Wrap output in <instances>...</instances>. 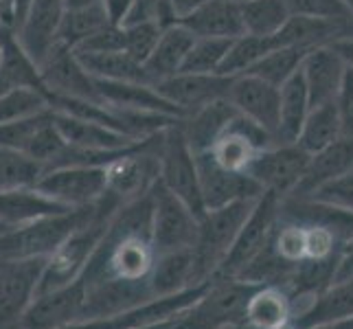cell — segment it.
Masks as SVG:
<instances>
[{
	"label": "cell",
	"mask_w": 353,
	"mask_h": 329,
	"mask_svg": "<svg viewBox=\"0 0 353 329\" xmlns=\"http://www.w3.org/2000/svg\"><path fill=\"white\" fill-rule=\"evenodd\" d=\"M119 206H123V202L105 191V196L97 204V213L92 215L90 222L77 228L75 233H70L62 246L46 257L38 283V295L68 286L83 275V268L90 261L97 243H99L101 235L105 233V226L110 222V217L117 213Z\"/></svg>",
	"instance_id": "cell-1"
},
{
	"label": "cell",
	"mask_w": 353,
	"mask_h": 329,
	"mask_svg": "<svg viewBox=\"0 0 353 329\" xmlns=\"http://www.w3.org/2000/svg\"><path fill=\"white\" fill-rule=\"evenodd\" d=\"M97 204L79 206L66 213L40 217L35 222L9 228L0 235V259L3 261H22V259H46L53 255L70 233H75L97 213Z\"/></svg>",
	"instance_id": "cell-2"
},
{
	"label": "cell",
	"mask_w": 353,
	"mask_h": 329,
	"mask_svg": "<svg viewBox=\"0 0 353 329\" xmlns=\"http://www.w3.org/2000/svg\"><path fill=\"white\" fill-rule=\"evenodd\" d=\"M259 200V198H257ZM257 200H235L220 209L206 211L198 222V237L193 243V283L211 281V277L222 266L230 246L250 215Z\"/></svg>",
	"instance_id": "cell-3"
},
{
	"label": "cell",
	"mask_w": 353,
	"mask_h": 329,
	"mask_svg": "<svg viewBox=\"0 0 353 329\" xmlns=\"http://www.w3.org/2000/svg\"><path fill=\"white\" fill-rule=\"evenodd\" d=\"M263 286L239 281L235 277H213L204 295L182 310L172 329H226L246 321L250 297Z\"/></svg>",
	"instance_id": "cell-4"
},
{
	"label": "cell",
	"mask_w": 353,
	"mask_h": 329,
	"mask_svg": "<svg viewBox=\"0 0 353 329\" xmlns=\"http://www.w3.org/2000/svg\"><path fill=\"white\" fill-rule=\"evenodd\" d=\"M158 182L172 191L176 198H180L198 219L206 213L200 191V178H198V163L196 152L187 143L185 130H182V119L169 126L161 134L158 143Z\"/></svg>",
	"instance_id": "cell-5"
},
{
	"label": "cell",
	"mask_w": 353,
	"mask_h": 329,
	"mask_svg": "<svg viewBox=\"0 0 353 329\" xmlns=\"http://www.w3.org/2000/svg\"><path fill=\"white\" fill-rule=\"evenodd\" d=\"M152 198V246L156 255L174 252L182 248H193L198 237V222L193 211L167 191L161 182H156L150 191Z\"/></svg>",
	"instance_id": "cell-6"
},
{
	"label": "cell",
	"mask_w": 353,
	"mask_h": 329,
	"mask_svg": "<svg viewBox=\"0 0 353 329\" xmlns=\"http://www.w3.org/2000/svg\"><path fill=\"white\" fill-rule=\"evenodd\" d=\"M279 206H281V198L270 191L261 193V198L254 202L250 215L246 217L233 246L213 277H237L241 268H246L257 257L259 250L270 241L279 224Z\"/></svg>",
	"instance_id": "cell-7"
},
{
	"label": "cell",
	"mask_w": 353,
	"mask_h": 329,
	"mask_svg": "<svg viewBox=\"0 0 353 329\" xmlns=\"http://www.w3.org/2000/svg\"><path fill=\"white\" fill-rule=\"evenodd\" d=\"M310 158L312 156L303 152L296 143L272 145V148L257 152L243 174H248L263 191H270L283 200L305 176Z\"/></svg>",
	"instance_id": "cell-8"
},
{
	"label": "cell",
	"mask_w": 353,
	"mask_h": 329,
	"mask_svg": "<svg viewBox=\"0 0 353 329\" xmlns=\"http://www.w3.org/2000/svg\"><path fill=\"white\" fill-rule=\"evenodd\" d=\"M209 283L211 281L200 283V286L189 288V290H182V292H178V295L152 299L148 303H143V306H137V308L112 314V316H101V319L70 323L62 329H139V327H148V325L161 323V321H169V319H174V316H178L182 310L193 306V303H196L206 292Z\"/></svg>",
	"instance_id": "cell-9"
},
{
	"label": "cell",
	"mask_w": 353,
	"mask_h": 329,
	"mask_svg": "<svg viewBox=\"0 0 353 329\" xmlns=\"http://www.w3.org/2000/svg\"><path fill=\"white\" fill-rule=\"evenodd\" d=\"M35 189L64 204L66 209H79L99 202L108 191L105 167H59L48 169L35 182Z\"/></svg>",
	"instance_id": "cell-10"
},
{
	"label": "cell",
	"mask_w": 353,
	"mask_h": 329,
	"mask_svg": "<svg viewBox=\"0 0 353 329\" xmlns=\"http://www.w3.org/2000/svg\"><path fill=\"white\" fill-rule=\"evenodd\" d=\"M38 66L48 92V103L51 97H72L103 103L97 90V79L81 66L79 57L70 48L55 44Z\"/></svg>",
	"instance_id": "cell-11"
},
{
	"label": "cell",
	"mask_w": 353,
	"mask_h": 329,
	"mask_svg": "<svg viewBox=\"0 0 353 329\" xmlns=\"http://www.w3.org/2000/svg\"><path fill=\"white\" fill-rule=\"evenodd\" d=\"M46 259L5 261L0 266V329H18L29 310Z\"/></svg>",
	"instance_id": "cell-12"
},
{
	"label": "cell",
	"mask_w": 353,
	"mask_h": 329,
	"mask_svg": "<svg viewBox=\"0 0 353 329\" xmlns=\"http://www.w3.org/2000/svg\"><path fill=\"white\" fill-rule=\"evenodd\" d=\"M83 303H86V286L79 277L68 286L35 297L18 329H62L81 321Z\"/></svg>",
	"instance_id": "cell-13"
},
{
	"label": "cell",
	"mask_w": 353,
	"mask_h": 329,
	"mask_svg": "<svg viewBox=\"0 0 353 329\" xmlns=\"http://www.w3.org/2000/svg\"><path fill=\"white\" fill-rule=\"evenodd\" d=\"M198 163V178H200V191L204 209H220L224 204H230L235 200H257L261 198L263 189L254 182L248 174L228 172L220 167L209 152L196 154Z\"/></svg>",
	"instance_id": "cell-14"
},
{
	"label": "cell",
	"mask_w": 353,
	"mask_h": 329,
	"mask_svg": "<svg viewBox=\"0 0 353 329\" xmlns=\"http://www.w3.org/2000/svg\"><path fill=\"white\" fill-rule=\"evenodd\" d=\"M230 81L233 77L220 75H193V72H178V75L154 83V88L161 92L169 103H174L182 117L204 108L206 103L217 99H228Z\"/></svg>",
	"instance_id": "cell-15"
},
{
	"label": "cell",
	"mask_w": 353,
	"mask_h": 329,
	"mask_svg": "<svg viewBox=\"0 0 353 329\" xmlns=\"http://www.w3.org/2000/svg\"><path fill=\"white\" fill-rule=\"evenodd\" d=\"M64 14L66 0H31L27 11H24L16 35L38 64L57 44V31Z\"/></svg>",
	"instance_id": "cell-16"
},
{
	"label": "cell",
	"mask_w": 353,
	"mask_h": 329,
	"mask_svg": "<svg viewBox=\"0 0 353 329\" xmlns=\"http://www.w3.org/2000/svg\"><path fill=\"white\" fill-rule=\"evenodd\" d=\"M301 77L305 81L310 106H323L336 99L347 75V64L332 44L310 48L301 62Z\"/></svg>",
	"instance_id": "cell-17"
},
{
	"label": "cell",
	"mask_w": 353,
	"mask_h": 329,
	"mask_svg": "<svg viewBox=\"0 0 353 329\" xmlns=\"http://www.w3.org/2000/svg\"><path fill=\"white\" fill-rule=\"evenodd\" d=\"M228 101L235 110L257 126L268 130L274 139L279 119V88L254 75H237L230 81Z\"/></svg>",
	"instance_id": "cell-18"
},
{
	"label": "cell",
	"mask_w": 353,
	"mask_h": 329,
	"mask_svg": "<svg viewBox=\"0 0 353 329\" xmlns=\"http://www.w3.org/2000/svg\"><path fill=\"white\" fill-rule=\"evenodd\" d=\"M152 299L154 295L150 290V279H145V281L108 279V281L86 288V303H83L81 321L112 316L137 306H143V303H148Z\"/></svg>",
	"instance_id": "cell-19"
},
{
	"label": "cell",
	"mask_w": 353,
	"mask_h": 329,
	"mask_svg": "<svg viewBox=\"0 0 353 329\" xmlns=\"http://www.w3.org/2000/svg\"><path fill=\"white\" fill-rule=\"evenodd\" d=\"M353 169V137L343 134L338 141L327 145L325 150L316 152L310 158V165L305 169V176L301 178L296 189L290 193L292 198H307L312 191L323 187L338 176H343ZM288 196V198H290Z\"/></svg>",
	"instance_id": "cell-20"
},
{
	"label": "cell",
	"mask_w": 353,
	"mask_h": 329,
	"mask_svg": "<svg viewBox=\"0 0 353 329\" xmlns=\"http://www.w3.org/2000/svg\"><path fill=\"white\" fill-rule=\"evenodd\" d=\"M5 88H35L46 92L38 62L20 44L14 29L0 27V90Z\"/></svg>",
	"instance_id": "cell-21"
},
{
	"label": "cell",
	"mask_w": 353,
	"mask_h": 329,
	"mask_svg": "<svg viewBox=\"0 0 353 329\" xmlns=\"http://www.w3.org/2000/svg\"><path fill=\"white\" fill-rule=\"evenodd\" d=\"M196 38L233 40L243 33L241 11L237 0H206L189 16L180 20Z\"/></svg>",
	"instance_id": "cell-22"
},
{
	"label": "cell",
	"mask_w": 353,
	"mask_h": 329,
	"mask_svg": "<svg viewBox=\"0 0 353 329\" xmlns=\"http://www.w3.org/2000/svg\"><path fill=\"white\" fill-rule=\"evenodd\" d=\"M97 90L105 106L112 108H125V110H141V112H154V114H169V117H182L180 110L169 103L165 97L154 88V83H141V81H101L97 79Z\"/></svg>",
	"instance_id": "cell-23"
},
{
	"label": "cell",
	"mask_w": 353,
	"mask_h": 329,
	"mask_svg": "<svg viewBox=\"0 0 353 329\" xmlns=\"http://www.w3.org/2000/svg\"><path fill=\"white\" fill-rule=\"evenodd\" d=\"M64 204L55 202L35 187H22L11 191H0V222L7 228H18L22 224L35 222L40 217L66 213Z\"/></svg>",
	"instance_id": "cell-24"
},
{
	"label": "cell",
	"mask_w": 353,
	"mask_h": 329,
	"mask_svg": "<svg viewBox=\"0 0 353 329\" xmlns=\"http://www.w3.org/2000/svg\"><path fill=\"white\" fill-rule=\"evenodd\" d=\"M51 112H53V123L59 130V134H62V139L68 145H75V148L114 152V150H123L134 143H139V141L123 137L121 132H114L99 123H92V121L72 117L66 112H57V110H51Z\"/></svg>",
	"instance_id": "cell-25"
},
{
	"label": "cell",
	"mask_w": 353,
	"mask_h": 329,
	"mask_svg": "<svg viewBox=\"0 0 353 329\" xmlns=\"http://www.w3.org/2000/svg\"><path fill=\"white\" fill-rule=\"evenodd\" d=\"M193 42H196V35L187 27H182V24H176V27L161 31V38H158L154 51L143 64L150 83H158L163 79L178 75Z\"/></svg>",
	"instance_id": "cell-26"
},
{
	"label": "cell",
	"mask_w": 353,
	"mask_h": 329,
	"mask_svg": "<svg viewBox=\"0 0 353 329\" xmlns=\"http://www.w3.org/2000/svg\"><path fill=\"white\" fill-rule=\"evenodd\" d=\"M237 114L239 112L228 99H217L182 119V130H185L191 150L196 154L209 152L211 145L222 137V132Z\"/></svg>",
	"instance_id": "cell-27"
},
{
	"label": "cell",
	"mask_w": 353,
	"mask_h": 329,
	"mask_svg": "<svg viewBox=\"0 0 353 329\" xmlns=\"http://www.w3.org/2000/svg\"><path fill=\"white\" fill-rule=\"evenodd\" d=\"M310 110V94L299 70L279 88V119L274 130V145L296 143L299 132L303 123H305Z\"/></svg>",
	"instance_id": "cell-28"
},
{
	"label": "cell",
	"mask_w": 353,
	"mask_h": 329,
	"mask_svg": "<svg viewBox=\"0 0 353 329\" xmlns=\"http://www.w3.org/2000/svg\"><path fill=\"white\" fill-rule=\"evenodd\" d=\"M196 288L193 283V250L182 248L156 255L150 272V290L154 299L178 295L182 290Z\"/></svg>",
	"instance_id": "cell-29"
},
{
	"label": "cell",
	"mask_w": 353,
	"mask_h": 329,
	"mask_svg": "<svg viewBox=\"0 0 353 329\" xmlns=\"http://www.w3.org/2000/svg\"><path fill=\"white\" fill-rule=\"evenodd\" d=\"M353 316V281L332 283L323 292L314 297L312 306L296 319H290V323L296 329H310L314 325L343 321Z\"/></svg>",
	"instance_id": "cell-30"
},
{
	"label": "cell",
	"mask_w": 353,
	"mask_h": 329,
	"mask_svg": "<svg viewBox=\"0 0 353 329\" xmlns=\"http://www.w3.org/2000/svg\"><path fill=\"white\" fill-rule=\"evenodd\" d=\"M351 35H353L351 31L334 22L290 16L288 22L283 24V29L276 33V40L281 46H299L310 51V48L334 44L343 38H351Z\"/></svg>",
	"instance_id": "cell-31"
},
{
	"label": "cell",
	"mask_w": 353,
	"mask_h": 329,
	"mask_svg": "<svg viewBox=\"0 0 353 329\" xmlns=\"http://www.w3.org/2000/svg\"><path fill=\"white\" fill-rule=\"evenodd\" d=\"M340 137H343V123H340L336 101H330L310 110L305 123H303L299 132L296 145L303 152L314 156L316 152L325 150L327 145H332Z\"/></svg>",
	"instance_id": "cell-32"
},
{
	"label": "cell",
	"mask_w": 353,
	"mask_h": 329,
	"mask_svg": "<svg viewBox=\"0 0 353 329\" xmlns=\"http://www.w3.org/2000/svg\"><path fill=\"white\" fill-rule=\"evenodd\" d=\"M110 18H108L103 5H90V7H77V9H66V14L62 18L57 31V44L66 46L70 51L77 48L92 38L94 33H99L101 29L110 27Z\"/></svg>",
	"instance_id": "cell-33"
},
{
	"label": "cell",
	"mask_w": 353,
	"mask_h": 329,
	"mask_svg": "<svg viewBox=\"0 0 353 329\" xmlns=\"http://www.w3.org/2000/svg\"><path fill=\"white\" fill-rule=\"evenodd\" d=\"M81 66L86 68L94 79L101 81H141L150 83L145 75L143 64L132 59L128 53H75Z\"/></svg>",
	"instance_id": "cell-34"
},
{
	"label": "cell",
	"mask_w": 353,
	"mask_h": 329,
	"mask_svg": "<svg viewBox=\"0 0 353 329\" xmlns=\"http://www.w3.org/2000/svg\"><path fill=\"white\" fill-rule=\"evenodd\" d=\"M290 321L288 292L279 286H263L250 297L246 323L254 329H276Z\"/></svg>",
	"instance_id": "cell-35"
},
{
	"label": "cell",
	"mask_w": 353,
	"mask_h": 329,
	"mask_svg": "<svg viewBox=\"0 0 353 329\" xmlns=\"http://www.w3.org/2000/svg\"><path fill=\"white\" fill-rule=\"evenodd\" d=\"M276 46H281L276 40V35H270V38H263V35H250V33L237 35V38H233L228 44V51H226V57L222 62L220 75H226V77L243 75V72H248L263 55H268Z\"/></svg>",
	"instance_id": "cell-36"
},
{
	"label": "cell",
	"mask_w": 353,
	"mask_h": 329,
	"mask_svg": "<svg viewBox=\"0 0 353 329\" xmlns=\"http://www.w3.org/2000/svg\"><path fill=\"white\" fill-rule=\"evenodd\" d=\"M239 11L243 33L263 35V38L276 35L290 18L285 0H241Z\"/></svg>",
	"instance_id": "cell-37"
},
{
	"label": "cell",
	"mask_w": 353,
	"mask_h": 329,
	"mask_svg": "<svg viewBox=\"0 0 353 329\" xmlns=\"http://www.w3.org/2000/svg\"><path fill=\"white\" fill-rule=\"evenodd\" d=\"M305 53V48L299 46H276L268 55H263L248 72H243V75H254L276 88H281L294 72H299Z\"/></svg>",
	"instance_id": "cell-38"
},
{
	"label": "cell",
	"mask_w": 353,
	"mask_h": 329,
	"mask_svg": "<svg viewBox=\"0 0 353 329\" xmlns=\"http://www.w3.org/2000/svg\"><path fill=\"white\" fill-rule=\"evenodd\" d=\"M44 174V165L18 150L0 145V191L35 187Z\"/></svg>",
	"instance_id": "cell-39"
},
{
	"label": "cell",
	"mask_w": 353,
	"mask_h": 329,
	"mask_svg": "<svg viewBox=\"0 0 353 329\" xmlns=\"http://www.w3.org/2000/svg\"><path fill=\"white\" fill-rule=\"evenodd\" d=\"M51 108L48 94L35 88H5L0 90V126L14 123L44 112Z\"/></svg>",
	"instance_id": "cell-40"
},
{
	"label": "cell",
	"mask_w": 353,
	"mask_h": 329,
	"mask_svg": "<svg viewBox=\"0 0 353 329\" xmlns=\"http://www.w3.org/2000/svg\"><path fill=\"white\" fill-rule=\"evenodd\" d=\"M228 44L230 40L196 38V42H193L185 57V62H182L180 72H193V75H213V72H220Z\"/></svg>",
	"instance_id": "cell-41"
},
{
	"label": "cell",
	"mask_w": 353,
	"mask_h": 329,
	"mask_svg": "<svg viewBox=\"0 0 353 329\" xmlns=\"http://www.w3.org/2000/svg\"><path fill=\"white\" fill-rule=\"evenodd\" d=\"M290 16L327 20L353 33V16L343 0H285Z\"/></svg>",
	"instance_id": "cell-42"
},
{
	"label": "cell",
	"mask_w": 353,
	"mask_h": 329,
	"mask_svg": "<svg viewBox=\"0 0 353 329\" xmlns=\"http://www.w3.org/2000/svg\"><path fill=\"white\" fill-rule=\"evenodd\" d=\"M272 248L283 261L296 266L305 259V226L294 222H279L272 233Z\"/></svg>",
	"instance_id": "cell-43"
},
{
	"label": "cell",
	"mask_w": 353,
	"mask_h": 329,
	"mask_svg": "<svg viewBox=\"0 0 353 329\" xmlns=\"http://www.w3.org/2000/svg\"><path fill=\"white\" fill-rule=\"evenodd\" d=\"M125 31V53L137 59L139 64H145V59L150 57L154 46L161 38V29L154 20H143V22H130L123 24Z\"/></svg>",
	"instance_id": "cell-44"
},
{
	"label": "cell",
	"mask_w": 353,
	"mask_h": 329,
	"mask_svg": "<svg viewBox=\"0 0 353 329\" xmlns=\"http://www.w3.org/2000/svg\"><path fill=\"white\" fill-rule=\"evenodd\" d=\"M307 198L353 213V169L330 182H325L323 187L312 191Z\"/></svg>",
	"instance_id": "cell-45"
},
{
	"label": "cell",
	"mask_w": 353,
	"mask_h": 329,
	"mask_svg": "<svg viewBox=\"0 0 353 329\" xmlns=\"http://www.w3.org/2000/svg\"><path fill=\"white\" fill-rule=\"evenodd\" d=\"M338 235L323 224L305 226V259H327L340 250Z\"/></svg>",
	"instance_id": "cell-46"
},
{
	"label": "cell",
	"mask_w": 353,
	"mask_h": 329,
	"mask_svg": "<svg viewBox=\"0 0 353 329\" xmlns=\"http://www.w3.org/2000/svg\"><path fill=\"white\" fill-rule=\"evenodd\" d=\"M125 53V31L123 24H110V27L94 33L92 38L83 42L75 53Z\"/></svg>",
	"instance_id": "cell-47"
},
{
	"label": "cell",
	"mask_w": 353,
	"mask_h": 329,
	"mask_svg": "<svg viewBox=\"0 0 353 329\" xmlns=\"http://www.w3.org/2000/svg\"><path fill=\"white\" fill-rule=\"evenodd\" d=\"M334 101L340 114V123H343V134L353 137V72L349 68Z\"/></svg>",
	"instance_id": "cell-48"
},
{
	"label": "cell",
	"mask_w": 353,
	"mask_h": 329,
	"mask_svg": "<svg viewBox=\"0 0 353 329\" xmlns=\"http://www.w3.org/2000/svg\"><path fill=\"white\" fill-rule=\"evenodd\" d=\"M345 281H353V233L340 243L338 266L332 283H345Z\"/></svg>",
	"instance_id": "cell-49"
},
{
	"label": "cell",
	"mask_w": 353,
	"mask_h": 329,
	"mask_svg": "<svg viewBox=\"0 0 353 329\" xmlns=\"http://www.w3.org/2000/svg\"><path fill=\"white\" fill-rule=\"evenodd\" d=\"M101 5L112 24H125L134 7V0H101Z\"/></svg>",
	"instance_id": "cell-50"
},
{
	"label": "cell",
	"mask_w": 353,
	"mask_h": 329,
	"mask_svg": "<svg viewBox=\"0 0 353 329\" xmlns=\"http://www.w3.org/2000/svg\"><path fill=\"white\" fill-rule=\"evenodd\" d=\"M154 5H156V0H134V7H132V11H130V18L125 20V24H130V22L152 20Z\"/></svg>",
	"instance_id": "cell-51"
},
{
	"label": "cell",
	"mask_w": 353,
	"mask_h": 329,
	"mask_svg": "<svg viewBox=\"0 0 353 329\" xmlns=\"http://www.w3.org/2000/svg\"><path fill=\"white\" fill-rule=\"evenodd\" d=\"M0 27L16 31V0H0Z\"/></svg>",
	"instance_id": "cell-52"
},
{
	"label": "cell",
	"mask_w": 353,
	"mask_h": 329,
	"mask_svg": "<svg viewBox=\"0 0 353 329\" xmlns=\"http://www.w3.org/2000/svg\"><path fill=\"white\" fill-rule=\"evenodd\" d=\"M336 51L340 53V57L345 59V64H347V68L353 72V35L351 38H343V40H338V42H334L332 44Z\"/></svg>",
	"instance_id": "cell-53"
},
{
	"label": "cell",
	"mask_w": 353,
	"mask_h": 329,
	"mask_svg": "<svg viewBox=\"0 0 353 329\" xmlns=\"http://www.w3.org/2000/svg\"><path fill=\"white\" fill-rule=\"evenodd\" d=\"M169 3L174 5V9L178 11V16L182 20L185 16H189L193 9H198L202 3H206V0H169Z\"/></svg>",
	"instance_id": "cell-54"
},
{
	"label": "cell",
	"mask_w": 353,
	"mask_h": 329,
	"mask_svg": "<svg viewBox=\"0 0 353 329\" xmlns=\"http://www.w3.org/2000/svg\"><path fill=\"white\" fill-rule=\"evenodd\" d=\"M310 329H353V316L351 319H343V321H330V323L314 325Z\"/></svg>",
	"instance_id": "cell-55"
},
{
	"label": "cell",
	"mask_w": 353,
	"mask_h": 329,
	"mask_svg": "<svg viewBox=\"0 0 353 329\" xmlns=\"http://www.w3.org/2000/svg\"><path fill=\"white\" fill-rule=\"evenodd\" d=\"M101 0H66V9H77V7H90L99 5Z\"/></svg>",
	"instance_id": "cell-56"
},
{
	"label": "cell",
	"mask_w": 353,
	"mask_h": 329,
	"mask_svg": "<svg viewBox=\"0 0 353 329\" xmlns=\"http://www.w3.org/2000/svg\"><path fill=\"white\" fill-rule=\"evenodd\" d=\"M29 3H31V0H16V29H18V24H20V20L24 16V11H27Z\"/></svg>",
	"instance_id": "cell-57"
},
{
	"label": "cell",
	"mask_w": 353,
	"mask_h": 329,
	"mask_svg": "<svg viewBox=\"0 0 353 329\" xmlns=\"http://www.w3.org/2000/svg\"><path fill=\"white\" fill-rule=\"evenodd\" d=\"M343 3L347 5V9L351 11V16H353V0H343Z\"/></svg>",
	"instance_id": "cell-58"
},
{
	"label": "cell",
	"mask_w": 353,
	"mask_h": 329,
	"mask_svg": "<svg viewBox=\"0 0 353 329\" xmlns=\"http://www.w3.org/2000/svg\"><path fill=\"white\" fill-rule=\"evenodd\" d=\"M276 329H296V327H294V325H292V323L288 321L285 325H281V327H276Z\"/></svg>",
	"instance_id": "cell-59"
},
{
	"label": "cell",
	"mask_w": 353,
	"mask_h": 329,
	"mask_svg": "<svg viewBox=\"0 0 353 329\" xmlns=\"http://www.w3.org/2000/svg\"><path fill=\"white\" fill-rule=\"evenodd\" d=\"M7 230H9V228H7V226H5L3 222H0V235H3V233H7Z\"/></svg>",
	"instance_id": "cell-60"
},
{
	"label": "cell",
	"mask_w": 353,
	"mask_h": 329,
	"mask_svg": "<svg viewBox=\"0 0 353 329\" xmlns=\"http://www.w3.org/2000/svg\"><path fill=\"white\" fill-rule=\"evenodd\" d=\"M3 263H5V261H3V259H0V266H3Z\"/></svg>",
	"instance_id": "cell-61"
},
{
	"label": "cell",
	"mask_w": 353,
	"mask_h": 329,
	"mask_svg": "<svg viewBox=\"0 0 353 329\" xmlns=\"http://www.w3.org/2000/svg\"><path fill=\"white\" fill-rule=\"evenodd\" d=\"M237 3H241V0H237Z\"/></svg>",
	"instance_id": "cell-62"
}]
</instances>
